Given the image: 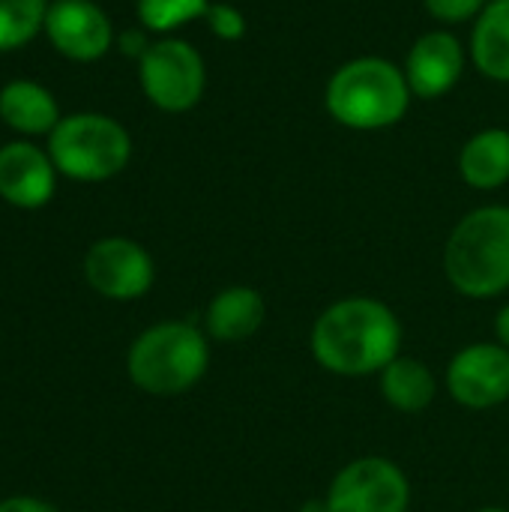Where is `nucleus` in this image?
Listing matches in <instances>:
<instances>
[{"label": "nucleus", "mask_w": 509, "mask_h": 512, "mask_svg": "<svg viewBox=\"0 0 509 512\" xmlns=\"http://www.w3.org/2000/svg\"><path fill=\"white\" fill-rule=\"evenodd\" d=\"M489 0H423L426 12L444 24V27H456V24H465V21H477L480 12L486 9Z\"/></svg>", "instance_id": "nucleus-21"}, {"label": "nucleus", "mask_w": 509, "mask_h": 512, "mask_svg": "<svg viewBox=\"0 0 509 512\" xmlns=\"http://www.w3.org/2000/svg\"><path fill=\"white\" fill-rule=\"evenodd\" d=\"M267 321V300L252 285H231L210 297L204 309V333L213 342L237 345L252 339Z\"/></svg>", "instance_id": "nucleus-13"}, {"label": "nucleus", "mask_w": 509, "mask_h": 512, "mask_svg": "<svg viewBox=\"0 0 509 512\" xmlns=\"http://www.w3.org/2000/svg\"><path fill=\"white\" fill-rule=\"evenodd\" d=\"M87 285L117 303L144 297L156 282V264L150 252L129 237H102L84 255Z\"/></svg>", "instance_id": "nucleus-9"}, {"label": "nucleus", "mask_w": 509, "mask_h": 512, "mask_svg": "<svg viewBox=\"0 0 509 512\" xmlns=\"http://www.w3.org/2000/svg\"><path fill=\"white\" fill-rule=\"evenodd\" d=\"M411 99L405 69L378 54L342 63L324 87L327 114L354 132H381L402 123Z\"/></svg>", "instance_id": "nucleus-2"}, {"label": "nucleus", "mask_w": 509, "mask_h": 512, "mask_svg": "<svg viewBox=\"0 0 509 512\" xmlns=\"http://www.w3.org/2000/svg\"><path fill=\"white\" fill-rule=\"evenodd\" d=\"M45 33L63 57L78 63L99 60L114 42L111 18L93 0H54L45 12Z\"/></svg>", "instance_id": "nucleus-11"}, {"label": "nucleus", "mask_w": 509, "mask_h": 512, "mask_svg": "<svg viewBox=\"0 0 509 512\" xmlns=\"http://www.w3.org/2000/svg\"><path fill=\"white\" fill-rule=\"evenodd\" d=\"M399 315L378 297L351 294L330 303L312 324L309 351L336 378H378L402 354Z\"/></svg>", "instance_id": "nucleus-1"}, {"label": "nucleus", "mask_w": 509, "mask_h": 512, "mask_svg": "<svg viewBox=\"0 0 509 512\" xmlns=\"http://www.w3.org/2000/svg\"><path fill=\"white\" fill-rule=\"evenodd\" d=\"M138 81L144 96L165 114L192 111L207 90V66L195 45L177 36L150 42L138 60Z\"/></svg>", "instance_id": "nucleus-6"}, {"label": "nucleus", "mask_w": 509, "mask_h": 512, "mask_svg": "<svg viewBox=\"0 0 509 512\" xmlns=\"http://www.w3.org/2000/svg\"><path fill=\"white\" fill-rule=\"evenodd\" d=\"M45 0H0V51L27 45L45 30Z\"/></svg>", "instance_id": "nucleus-18"}, {"label": "nucleus", "mask_w": 509, "mask_h": 512, "mask_svg": "<svg viewBox=\"0 0 509 512\" xmlns=\"http://www.w3.org/2000/svg\"><path fill=\"white\" fill-rule=\"evenodd\" d=\"M477 512H509V510H504V507H483V510H477Z\"/></svg>", "instance_id": "nucleus-26"}, {"label": "nucleus", "mask_w": 509, "mask_h": 512, "mask_svg": "<svg viewBox=\"0 0 509 512\" xmlns=\"http://www.w3.org/2000/svg\"><path fill=\"white\" fill-rule=\"evenodd\" d=\"M300 512H330V507H327V498H321V501H306Z\"/></svg>", "instance_id": "nucleus-25"}, {"label": "nucleus", "mask_w": 509, "mask_h": 512, "mask_svg": "<svg viewBox=\"0 0 509 512\" xmlns=\"http://www.w3.org/2000/svg\"><path fill=\"white\" fill-rule=\"evenodd\" d=\"M120 48H123L126 54H135V57L141 60V54L150 48V42H147V36H144L141 30H138V33H135V30H129V33H123V36H120Z\"/></svg>", "instance_id": "nucleus-23"}, {"label": "nucleus", "mask_w": 509, "mask_h": 512, "mask_svg": "<svg viewBox=\"0 0 509 512\" xmlns=\"http://www.w3.org/2000/svg\"><path fill=\"white\" fill-rule=\"evenodd\" d=\"M48 156L63 177L78 183H102L129 165L132 138L114 117L81 111L54 126L48 135Z\"/></svg>", "instance_id": "nucleus-5"}, {"label": "nucleus", "mask_w": 509, "mask_h": 512, "mask_svg": "<svg viewBox=\"0 0 509 512\" xmlns=\"http://www.w3.org/2000/svg\"><path fill=\"white\" fill-rule=\"evenodd\" d=\"M378 390L390 408H396L402 414H423L432 408V402L438 396V378L426 360L399 354L378 375Z\"/></svg>", "instance_id": "nucleus-15"}, {"label": "nucleus", "mask_w": 509, "mask_h": 512, "mask_svg": "<svg viewBox=\"0 0 509 512\" xmlns=\"http://www.w3.org/2000/svg\"><path fill=\"white\" fill-rule=\"evenodd\" d=\"M210 369V336L189 321L147 327L126 354L129 381L156 399H174L201 384Z\"/></svg>", "instance_id": "nucleus-4"}, {"label": "nucleus", "mask_w": 509, "mask_h": 512, "mask_svg": "<svg viewBox=\"0 0 509 512\" xmlns=\"http://www.w3.org/2000/svg\"><path fill=\"white\" fill-rule=\"evenodd\" d=\"M210 0H138V21L150 33H174L183 24L204 18Z\"/></svg>", "instance_id": "nucleus-19"}, {"label": "nucleus", "mask_w": 509, "mask_h": 512, "mask_svg": "<svg viewBox=\"0 0 509 512\" xmlns=\"http://www.w3.org/2000/svg\"><path fill=\"white\" fill-rule=\"evenodd\" d=\"M450 399L468 411H489L509 402V351L501 342H471L456 351L444 372Z\"/></svg>", "instance_id": "nucleus-8"}, {"label": "nucleus", "mask_w": 509, "mask_h": 512, "mask_svg": "<svg viewBox=\"0 0 509 512\" xmlns=\"http://www.w3.org/2000/svg\"><path fill=\"white\" fill-rule=\"evenodd\" d=\"M324 498L330 512H408L411 480L387 456H360L333 477Z\"/></svg>", "instance_id": "nucleus-7"}, {"label": "nucleus", "mask_w": 509, "mask_h": 512, "mask_svg": "<svg viewBox=\"0 0 509 512\" xmlns=\"http://www.w3.org/2000/svg\"><path fill=\"white\" fill-rule=\"evenodd\" d=\"M204 21H207V30L222 42H237L246 36V15L231 3H210Z\"/></svg>", "instance_id": "nucleus-20"}, {"label": "nucleus", "mask_w": 509, "mask_h": 512, "mask_svg": "<svg viewBox=\"0 0 509 512\" xmlns=\"http://www.w3.org/2000/svg\"><path fill=\"white\" fill-rule=\"evenodd\" d=\"M471 63L489 81L509 84V0H489L471 30Z\"/></svg>", "instance_id": "nucleus-17"}, {"label": "nucleus", "mask_w": 509, "mask_h": 512, "mask_svg": "<svg viewBox=\"0 0 509 512\" xmlns=\"http://www.w3.org/2000/svg\"><path fill=\"white\" fill-rule=\"evenodd\" d=\"M459 177L477 192H495L509 183V129L489 126L474 132L459 150Z\"/></svg>", "instance_id": "nucleus-14"}, {"label": "nucleus", "mask_w": 509, "mask_h": 512, "mask_svg": "<svg viewBox=\"0 0 509 512\" xmlns=\"http://www.w3.org/2000/svg\"><path fill=\"white\" fill-rule=\"evenodd\" d=\"M468 51L462 45V39L447 30H429L423 33L408 57H405V78L411 84V93L417 99H441L447 96L465 75V63H468Z\"/></svg>", "instance_id": "nucleus-10"}, {"label": "nucleus", "mask_w": 509, "mask_h": 512, "mask_svg": "<svg viewBox=\"0 0 509 512\" xmlns=\"http://www.w3.org/2000/svg\"><path fill=\"white\" fill-rule=\"evenodd\" d=\"M57 168L48 153L30 141L0 147V198L21 210H39L51 201Z\"/></svg>", "instance_id": "nucleus-12"}, {"label": "nucleus", "mask_w": 509, "mask_h": 512, "mask_svg": "<svg viewBox=\"0 0 509 512\" xmlns=\"http://www.w3.org/2000/svg\"><path fill=\"white\" fill-rule=\"evenodd\" d=\"M444 276L468 300L509 291V207L483 204L465 213L444 243Z\"/></svg>", "instance_id": "nucleus-3"}, {"label": "nucleus", "mask_w": 509, "mask_h": 512, "mask_svg": "<svg viewBox=\"0 0 509 512\" xmlns=\"http://www.w3.org/2000/svg\"><path fill=\"white\" fill-rule=\"evenodd\" d=\"M0 512H60L57 507L39 501V498H6L0 501Z\"/></svg>", "instance_id": "nucleus-22"}, {"label": "nucleus", "mask_w": 509, "mask_h": 512, "mask_svg": "<svg viewBox=\"0 0 509 512\" xmlns=\"http://www.w3.org/2000/svg\"><path fill=\"white\" fill-rule=\"evenodd\" d=\"M0 120L21 135H51L63 120L54 96L36 81H9L0 90Z\"/></svg>", "instance_id": "nucleus-16"}, {"label": "nucleus", "mask_w": 509, "mask_h": 512, "mask_svg": "<svg viewBox=\"0 0 509 512\" xmlns=\"http://www.w3.org/2000/svg\"><path fill=\"white\" fill-rule=\"evenodd\" d=\"M495 342H501L509 351V303L501 306L498 315H495Z\"/></svg>", "instance_id": "nucleus-24"}]
</instances>
